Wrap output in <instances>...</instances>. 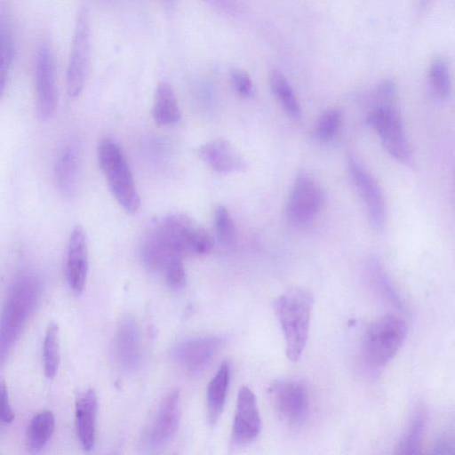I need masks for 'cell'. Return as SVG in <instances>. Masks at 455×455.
<instances>
[{"label":"cell","mask_w":455,"mask_h":455,"mask_svg":"<svg viewBox=\"0 0 455 455\" xmlns=\"http://www.w3.org/2000/svg\"><path fill=\"white\" fill-rule=\"evenodd\" d=\"M395 82L391 78H386L379 84L373 103L395 102Z\"/></svg>","instance_id":"33"},{"label":"cell","mask_w":455,"mask_h":455,"mask_svg":"<svg viewBox=\"0 0 455 455\" xmlns=\"http://www.w3.org/2000/svg\"><path fill=\"white\" fill-rule=\"evenodd\" d=\"M166 4H172L173 0H163Z\"/></svg>","instance_id":"37"},{"label":"cell","mask_w":455,"mask_h":455,"mask_svg":"<svg viewBox=\"0 0 455 455\" xmlns=\"http://www.w3.org/2000/svg\"><path fill=\"white\" fill-rule=\"evenodd\" d=\"M66 272L68 284L75 293H81L86 284L88 252L86 236L82 227L71 232L68 244Z\"/></svg>","instance_id":"16"},{"label":"cell","mask_w":455,"mask_h":455,"mask_svg":"<svg viewBox=\"0 0 455 455\" xmlns=\"http://www.w3.org/2000/svg\"><path fill=\"white\" fill-rule=\"evenodd\" d=\"M231 79L235 91L243 97H250L253 94L252 82L248 74L240 69L231 71Z\"/></svg>","instance_id":"31"},{"label":"cell","mask_w":455,"mask_h":455,"mask_svg":"<svg viewBox=\"0 0 455 455\" xmlns=\"http://www.w3.org/2000/svg\"><path fill=\"white\" fill-rule=\"evenodd\" d=\"M98 157L100 169L116 202L128 213L136 212L140 204V196L119 146L110 139L102 140L99 145Z\"/></svg>","instance_id":"5"},{"label":"cell","mask_w":455,"mask_h":455,"mask_svg":"<svg viewBox=\"0 0 455 455\" xmlns=\"http://www.w3.org/2000/svg\"><path fill=\"white\" fill-rule=\"evenodd\" d=\"M407 333L405 322L394 315H383L366 329L360 347L362 363L368 371L378 373L396 355Z\"/></svg>","instance_id":"3"},{"label":"cell","mask_w":455,"mask_h":455,"mask_svg":"<svg viewBox=\"0 0 455 455\" xmlns=\"http://www.w3.org/2000/svg\"><path fill=\"white\" fill-rule=\"evenodd\" d=\"M271 404L279 419L288 427L304 425L310 413V394L307 386L298 379H281L267 388Z\"/></svg>","instance_id":"7"},{"label":"cell","mask_w":455,"mask_h":455,"mask_svg":"<svg viewBox=\"0 0 455 455\" xmlns=\"http://www.w3.org/2000/svg\"><path fill=\"white\" fill-rule=\"evenodd\" d=\"M55 427V418L51 411L36 414L28 428L27 444L31 452L40 451L47 443Z\"/></svg>","instance_id":"23"},{"label":"cell","mask_w":455,"mask_h":455,"mask_svg":"<svg viewBox=\"0 0 455 455\" xmlns=\"http://www.w3.org/2000/svg\"><path fill=\"white\" fill-rule=\"evenodd\" d=\"M419 8L422 11H424L429 5L431 0H419Z\"/></svg>","instance_id":"36"},{"label":"cell","mask_w":455,"mask_h":455,"mask_svg":"<svg viewBox=\"0 0 455 455\" xmlns=\"http://www.w3.org/2000/svg\"><path fill=\"white\" fill-rule=\"evenodd\" d=\"M166 283L172 290H180L186 284V272L181 259L172 261L164 271Z\"/></svg>","instance_id":"30"},{"label":"cell","mask_w":455,"mask_h":455,"mask_svg":"<svg viewBox=\"0 0 455 455\" xmlns=\"http://www.w3.org/2000/svg\"><path fill=\"white\" fill-rule=\"evenodd\" d=\"M38 292V280L29 273L20 274L12 284L0 315V366L19 339Z\"/></svg>","instance_id":"2"},{"label":"cell","mask_w":455,"mask_h":455,"mask_svg":"<svg viewBox=\"0 0 455 455\" xmlns=\"http://www.w3.org/2000/svg\"><path fill=\"white\" fill-rule=\"evenodd\" d=\"M214 227L219 240L223 243H229L235 236V227L228 209L220 205L214 214Z\"/></svg>","instance_id":"28"},{"label":"cell","mask_w":455,"mask_h":455,"mask_svg":"<svg viewBox=\"0 0 455 455\" xmlns=\"http://www.w3.org/2000/svg\"><path fill=\"white\" fill-rule=\"evenodd\" d=\"M149 229L180 257L207 254L213 247L210 234L182 213H171L156 220Z\"/></svg>","instance_id":"4"},{"label":"cell","mask_w":455,"mask_h":455,"mask_svg":"<svg viewBox=\"0 0 455 455\" xmlns=\"http://www.w3.org/2000/svg\"><path fill=\"white\" fill-rule=\"evenodd\" d=\"M341 115L338 109L325 111L318 119L315 134L320 140H329L333 138L339 130Z\"/></svg>","instance_id":"27"},{"label":"cell","mask_w":455,"mask_h":455,"mask_svg":"<svg viewBox=\"0 0 455 455\" xmlns=\"http://www.w3.org/2000/svg\"><path fill=\"white\" fill-rule=\"evenodd\" d=\"M427 416L423 407L412 412L407 427L399 438L395 447V454H419L423 444L427 430Z\"/></svg>","instance_id":"20"},{"label":"cell","mask_w":455,"mask_h":455,"mask_svg":"<svg viewBox=\"0 0 455 455\" xmlns=\"http://www.w3.org/2000/svg\"><path fill=\"white\" fill-rule=\"evenodd\" d=\"M98 401L95 392L89 388L76 401V426L82 447L91 451L94 446Z\"/></svg>","instance_id":"18"},{"label":"cell","mask_w":455,"mask_h":455,"mask_svg":"<svg viewBox=\"0 0 455 455\" xmlns=\"http://www.w3.org/2000/svg\"><path fill=\"white\" fill-rule=\"evenodd\" d=\"M348 170L360 196L363 200L367 215L375 230H382L387 224V205L380 187L356 157H348Z\"/></svg>","instance_id":"10"},{"label":"cell","mask_w":455,"mask_h":455,"mask_svg":"<svg viewBox=\"0 0 455 455\" xmlns=\"http://www.w3.org/2000/svg\"><path fill=\"white\" fill-rule=\"evenodd\" d=\"M367 122L378 133L386 150L396 161L407 166L413 165L412 152L395 102L373 103Z\"/></svg>","instance_id":"6"},{"label":"cell","mask_w":455,"mask_h":455,"mask_svg":"<svg viewBox=\"0 0 455 455\" xmlns=\"http://www.w3.org/2000/svg\"><path fill=\"white\" fill-rule=\"evenodd\" d=\"M79 154L73 145H67L60 153L55 164V180L59 190L70 196L76 188Z\"/></svg>","instance_id":"19"},{"label":"cell","mask_w":455,"mask_h":455,"mask_svg":"<svg viewBox=\"0 0 455 455\" xmlns=\"http://www.w3.org/2000/svg\"><path fill=\"white\" fill-rule=\"evenodd\" d=\"M271 89L280 104L292 119L301 117V109L296 95L286 77L278 69H273L269 76Z\"/></svg>","instance_id":"24"},{"label":"cell","mask_w":455,"mask_h":455,"mask_svg":"<svg viewBox=\"0 0 455 455\" xmlns=\"http://www.w3.org/2000/svg\"><path fill=\"white\" fill-rule=\"evenodd\" d=\"M91 62V30L87 12L77 15L67 71V90L71 98L80 95L86 84Z\"/></svg>","instance_id":"8"},{"label":"cell","mask_w":455,"mask_h":455,"mask_svg":"<svg viewBox=\"0 0 455 455\" xmlns=\"http://www.w3.org/2000/svg\"><path fill=\"white\" fill-rule=\"evenodd\" d=\"M36 109L40 119L50 118L58 101L56 73L52 54L43 45L37 53L36 64Z\"/></svg>","instance_id":"11"},{"label":"cell","mask_w":455,"mask_h":455,"mask_svg":"<svg viewBox=\"0 0 455 455\" xmlns=\"http://www.w3.org/2000/svg\"><path fill=\"white\" fill-rule=\"evenodd\" d=\"M12 56L13 47L11 39L5 34L0 33V96L5 87Z\"/></svg>","instance_id":"29"},{"label":"cell","mask_w":455,"mask_h":455,"mask_svg":"<svg viewBox=\"0 0 455 455\" xmlns=\"http://www.w3.org/2000/svg\"><path fill=\"white\" fill-rule=\"evenodd\" d=\"M44 368L45 376L53 379L58 371L60 363L59 327L52 323L45 331L43 346Z\"/></svg>","instance_id":"25"},{"label":"cell","mask_w":455,"mask_h":455,"mask_svg":"<svg viewBox=\"0 0 455 455\" xmlns=\"http://www.w3.org/2000/svg\"><path fill=\"white\" fill-rule=\"evenodd\" d=\"M314 297L307 288L293 287L279 296L274 310L280 323L285 341V353L290 361L295 362L306 346Z\"/></svg>","instance_id":"1"},{"label":"cell","mask_w":455,"mask_h":455,"mask_svg":"<svg viewBox=\"0 0 455 455\" xmlns=\"http://www.w3.org/2000/svg\"><path fill=\"white\" fill-rule=\"evenodd\" d=\"M215 4L222 6L225 9H232V4L229 0H212Z\"/></svg>","instance_id":"35"},{"label":"cell","mask_w":455,"mask_h":455,"mask_svg":"<svg viewBox=\"0 0 455 455\" xmlns=\"http://www.w3.org/2000/svg\"><path fill=\"white\" fill-rule=\"evenodd\" d=\"M261 430V419L253 392L246 386L237 394L232 428V443L245 445L254 441Z\"/></svg>","instance_id":"12"},{"label":"cell","mask_w":455,"mask_h":455,"mask_svg":"<svg viewBox=\"0 0 455 455\" xmlns=\"http://www.w3.org/2000/svg\"><path fill=\"white\" fill-rule=\"evenodd\" d=\"M230 379L228 363H223L209 382L206 395L207 418L214 425L223 410Z\"/></svg>","instance_id":"21"},{"label":"cell","mask_w":455,"mask_h":455,"mask_svg":"<svg viewBox=\"0 0 455 455\" xmlns=\"http://www.w3.org/2000/svg\"><path fill=\"white\" fill-rule=\"evenodd\" d=\"M113 352L118 365L126 371L138 368L141 360L140 330L136 321L126 316L118 323L113 340Z\"/></svg>","instance_id":"15"},{"label":"cell","mask_w":455,"mask_h":455,"mask_svg":"<svg viewBox=\"0 0 455 455\" xmlns=\"http://www.w3.org/2000/svg\"><path fill=\"white\" fill-rule=\"evenodd\" d=\"M152 116L155 122L160 125L173 124L180 119L176 96L167 83H161L156 88Z\"/></svg>","instance_id":"22"},{"label":"cell","mask_w":455,"mask_h":455,"mask_svg":"<svg viewBox=\"0 0 455 455\" xmlns=\"http://www.w3.org/2000/svg\"><path fill=\"white\" fill-rule=\"evenodd\" d=\"M14 418L15 415L9 401L6 383L4 379L0 377V423H12Z\"/></svg>","instance_id":"32"},{"label":"cell","mask_w":455,"mask_h":455,"mask_svg":"<svg viewBox=\"0 0 455 455\" xmlns=\"http://www.w3.org/2000/svg\"><path fill=\"white\" fill-rule=\"evenodd\" d=\"M435 453H450L449 450L453 449V437L449 436L448 433H443V435L438 438L434 446Z\"/></svg>","instance_id":"34"},{"label":"cell","mask_w":455,"mask_h":455,"mask_svg":"<svg viewBox=\"0 0 455 455\" xmlns=\"http://www.w3.org/2000/svg\"><path fill=\"white\" fill-rule=\"evenodd\" d=\"M197 153L211 168L220 173L244 172L243 156L225 139H216L202 145Z\"/></svg>","instance_id":"17"},{"label":"cell","mask_w":455,"mask_h":455,"mask_svg":"<svg viewBox=\"0 0 455 455\" xmlns=\"http://www.w3.org/2000/svg\"><path fill=\"white\" fill-rule=\"evenodd\" d=\"M217 336L188 339L178 343L172 350L174 361L190 374L204 371L222 344Z\"/></svg>","instance_id":"13"},{"label":"cell","mask_w":455,"mask_h":455,"mask_svg":"<svg viewBox=\"0 0 455 455\" xmlns=\"http://www.w3.org/2000/svg\"><path fill=\"white\" fill-rule=\"evenodd\" d=\"M324 201L318 183L306 172L296 176L287 204V217L291 223L303 227L317 216Z\"/></svg>","instance_id":"9"},{"label":"cell","mask_w":455,"mask_h":455,"mask_svg":"<svg viewBox=\"0 0 455 455\" xmlns=\"http://www.w3.org/2000/svg\"><path fill=\"white\" fill-rule=\"evenodd\" d=\"M431 88L439 99H446L451 92V76L448 65L444 59L436 57L431 61L429 68Z\"/></svg>","instance_id":"26"},{"label":"cell","mask_w":455,"mask_h":455,"mask_svg":"<svg viewBox=\"0 0 455 455\" xmlns=\"http://www.w3.org/2000/svg\"><path fill=\"white\" fill-rule=\"evenodd\" d=\"M180 417V395L174 390L160 403L148 430V443L155 447L167 443L178 430Z\"/></svg>","instance_id":"14"}]
</instances>
